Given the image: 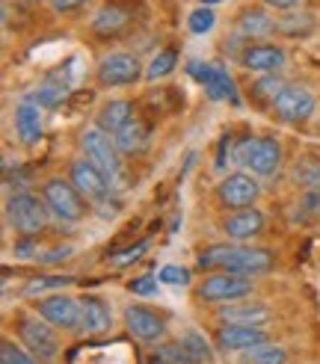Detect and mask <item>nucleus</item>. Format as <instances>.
<instances>
[{
    "label": "nucleus",
    "mask_w": 320,
    "mask_h": 364,
    "mask_svg": "<svg viewBox=\"0 0 320 364\" xmlns=\"http://www.w3.org/2000/svg\"><path fill=\"white\" fill-rule=\"evenodd\" d=\"M267 341V332L261 326H240V323H225L217 332V343L228 353H246L255 350Z\"/></svg>",
    "instance_id": "obj_13"
},
{
    "label": "nucleus",
    "mask_w": 320,
    "mask_h": 364,
    "mask_svg": "<svg viewBox=\"0 0 320 364\" xmlns=\"http://www.w3.org/2000/svg\"><path fill=\"white\" fill-rule=\"evenodd\" d=\"M175 63H178V53H175V50H160L157 57L149 63V68H146V80L166 77L169 71H175Z\"/></svg>",
    "instance_id": "obj_29"
},
{
    "label": "nucleus",
    "mask_w": 320,
    "mask_h": 364,
    "mask_svg": "<svg viewBox=\"0 0 320 364\" xmlns=\"http://www.w3.org/2000/svg\"><path fill=\"white\" fill-rule=\"evenodd\" d=\"M149 364H172V361H166V358H160V355H154Z\"/></svg>",
    "instance_id": "obj_43"
},
{
    "label": "nucleus",
    "mask_w": 320,
    "mask_h": 364,
    "mask_svg": "<svg viewBox=\"0 0 320 364\" xmlns=\"http://www.w3.org/2000/svg\"><path fill=\"white\" fill-rule=\"evenodd\" d=\"M48 213L45 198H36L33 193H15L6 202V220L21 234H39L48 225Z\"/></svg>",
    "instance_id": "obj_2"
},
{
    "label": "nucleus",
    "mask_w": 320,
    "mask_h": 364,
    "mask_svg": "<svg viewBox=\"0 0 320 364\" xmlns=\"http://www.w3.org/2000/svg\"><path fill=\"white\" fill-rule=\"evenodd\" d=\"M178 341H181V347H184V353L190 355V361H193V364H208V361H213V350H210V343H208L199 332H184Z\"/></svg>",
    "instance_id": "obj_25"
},
{
    "label": "nucleus",
    "mask_w": 320,
    "mask_h": 364,
    "mask_svg": "<svg viewBox=\"0 0 320 364\" xmlns=\"http://www.w3.org/2000/svg\"><path fill=\"white\" fill-rule=\"evenodd\" d=\"M210 71H213V63H202V60H193V63H187V75L196 80V83H208V77H210Z\"/></svg>",
    "instance_id": "obj_38"
},
{
    "label": "nucleus",
    "mask_w": 320,
    "mask_h": 364,
    "mask_svg": "<svg viewBox=\"0 0 320 364\" xmlns=\"http://www.w3.org/2000/svg\"><path fill=\"white\" fill-rule=\"evenodd\" d=\"M124 326H128V332L139 341H160L166 332V326L164 320H160L154 311H149L146 305H131V308H124Z\"/></svg>",
    "instance_id": "obj_14"
},
{
    "label": "nucleus",
    "mask_w": 320,
    "mask_h": 364,
    "mask_svg": "<svg viewBox=\"0 0 320 364\" xmlns=\"http://www.w3.org/2000/svg\"><path fill=\"white\" fill-rule=\"evenodd\" d=\"M276 30L284 33V36H306L314 30V18L306 15V12H288L284 18L276 21Z\"/></svg>",
    "instance_id": "obj_27"
},
{
    "label": "nucleus",
    "mask_w": 320,
    "mask_h": 364,
    "mask_svg": "<svg viewBox=\"0 0 320 364\" xmlns=\"http://www.w3.org/2000/svg\"><path fill=\"white\" fill-rule=\"evenodd\" d=\"M98 80L101 86H131L142 77V65L131 53H107L98 63Z\"/></svg>",
    "instance_id": "obj_10"
},
{
    "label": "nucleus",
    "mask_w": 320,
    "mask_h": 364,
    "mask_svg": "<svg viewBox=\"0 0 320 364\" xmlns=\"http://www.w3.org/2000/svg\"><path fill=\"white\" fill-rule=\"evenodd\" d=\"M317 127H320V119H317Z\"/></svg>",
    "instance_id": "obj_44"
},
{
    "label": "nucleus",
    "mask_w": 320,
    "mask_h": 364,
    "mask_svg": "<svg viewBox=\"0 0 320 364\" xmlns=\"http://www.w3.org/2000/svg\"><path fill=\"white\" fill-rule=\"evenodd\" d=\"M202 6H217V4H225V0H199Z\"/></svg>",
    "instance_id": "obj_42"
},
{
    "label": "nucleus",
    "mask_w": 320,
    "mask_h": 364,
    "mask_svg": "<svg viewBox=\"0 0 320 364\" xmlns=\"http://www.w3.org/2000/svg\"><path fill=\"white\" fill-rule=\"evenodd\" d=\"M258 196H261L258 181L252 175H246V172L228 175V178H223V184H220V202L225 208H235V210L252 208L258 202Z\"/></svg>",
    "instance_id": "obj_12"
},
{
    "label": "nucleus",
    "mask_w": 320,
    "mask_h": 364,
    "mask_svg": "<svg viewBox=\"0 0 320 364\" xmlns=\"http://www.w3.org/2000/svg\"><path fill=\"white\" fill-rule=\"evenodd\" d=\"M264 6H273V9H282V12H291L299 6V0H261Z\"/></svg>",
    "instance_id": "obj_40"
},
{
    "label": "nucleus",
    "mask_w": 320,
    "mask_h": 364,
    "mask_svg": "<svg viewBox=\"0 0 320 364\" xmlns=\"http://www.w3.org/2000/svg\"><path fill=\"white\" fill-rule=\"evenodd\" d=\"M18 335H21L27 353H33L45 364H57L60 355V341L50 332V323H39V317H21L18 320Z\"/></svg>",
    "instance_id": "obj_7"
},
{
    "label": "nucleus",
    "mask_w": 320,
    "mask_h": 364,
    "mask_svg": "<svg viewBox=\"0 0 320 364\" xmlns=\"http://www.w3.org/2000/svg\"><path fill=\"white\" fill-rule=\"evenodd\" d=\"M261 228H264V213L255 208H243L223 223L225 237H231V240H249V237H255V234H261Z\"/></svg>",
    "instance_id": "obj_17"
},
{
    "label": "nucleus",
    "mask_w": 320,
    "mask_h": 364,
    "mask_svg": "<svg viewBox=\"0 0 320 364\" xmlns=\"http://www.w3.org/2000/svg\"><path fill=\"white\" fill-rule=\"evenodd\" d=\"M276 30V21L264 9H246L238 18V33L246 39H261V36H270Z\"/></svg>",
    "instance_id": "obj_22"
},
{
    "label": "nucleus",
    "mask_w": 320,
    "mask_h": 364,
    "mask_svg": "<svg viewBox=\"0 0 320 364\" xmlns=\"http://www.w3.org/2000/svg\"><path fill=\"white\" fill-rule=\"evenodd\" d=\"M146 249H149V240H142V243H137V246H128V249L110 255L107 261H110V267H128V264H137L142 255H146Z\"/></svg>",
    "instance_id": "obj_34"
},
{
    "label": "nucleus",
    "mask_w": 320,
    "mask_h": 364,
    "mask_svg": "<svg viewBox=\"0 0 320 364\" xmlns=\"http://www.w3.org/2000/svg\"><path fill=\"white\" fill-rule=\"evenodd\" d=\"M249 290H252V282L240 272H217V276H208L199 284V299L205 302H235L243 299Z\"/></svg>",
    "instance_id": "obj_9"
},
{
    "label": "nucleus",
    "mask_w": 320,
    "mask_h": 364,
    "mask_svg": "<svg viewBox=\"0 0 320 364\" xmlns=\"http://www.w3.org/2000/svg\"><path fill=\"white\" fill-rule=\"evenodd\" d=\"M217 24V15H213V6H196L190 15H187V30L193 36H205L213 30Z\"/></svg>",
    "instance_id": "obj_28"
},
{
    "label": "nucleus",
    "mask_w": 320,
    "mask_h": 364,
    "mask_svg": "<svg viewBox=\"0 0 320 364\" xmlns=\"http://www.w3.org/2000/svg\"><path fill=\"white\" fill-rule=\"evenodd\" d=\"M273 113L288 122V124H297V122H306L311 113H314V95L309 86H299V83H288L276 95L273 101Z\"/></svg>",
    "instance_id": "obj_8"
},
{
    "label": "nucleus",
    "mask_w": 320,
    "mask_h": 364,
    "mask_svg": "<svg viewBox=\"0 0 320 364\" xmlns=\"http://www.w3.org/2000/svg\"><path fill=\"white\" fill-rule=\"evenodd\" d=\"M15 134L24 145H36L42 139V107L33 98H24L15 107Z\"/></svg>",
    "instance_id": "obj_15"
},
{
    "label": "nucleus",
    "mask_w": 320,
    "mask_h": 364,
    "mask_svg": "<svg viewBox=\"0 0 320 364\" xmlns=\"http://www.w3.org/2000/svg\"><path fill=\"white\" fill-rule=\"evenodd\" d=\"M53 12H75L78 6H83L86 0H48Z\"/></svg>",
    "instance_id": "obj_39"
},
{
    "label": "nucleus",
    "mask_w": 320,
    "mask_h": 364,
    "mask_svg": "<svg viewBox=\"0 0 320 364\" xmlns=\"http://www.w3.org/2000/svg\"><path fill=\"white\" fill-rule=\"evenodd\" d=\"M36 308H39V317H42L45 323H50L53 329H63V332L83 329V302L71 299V296H65V294L42 296Z\"/></svg>",
    "instance_id": "obj_6"
},
{
    "label": "nucleus",
    "mask_w": 320,
    "mask_h": 364,
    "mask_svg": "<svg viewBox=\"0 0 320 364\" xmlns=\"http://www.w3.org/2000/svg\"><path fill=\"white\" fill-rule=\"evenodd\" d=\"M223 323H240V326H261L267 323L270 311L264 305H231V308H223Z\"/></svg>",
    "instance_id": "obj_23"
},
{
    "label": "nucleus",
    "mask_w": 320,
    "mask_h": 364,
    "mask_svg": "<svg viewBox=\"0 0 320 364\" xmlns=\"http://www.w3.org/2000/svg\"><path fill=\"white\" fill-rule=\"evenodd\" d=\"M157 279H160V284H169V287H187L190 284V269L178 267V264H166V267H160Z\"/></svg>",
    "instance_id": "obj_32"
},
{
    "label": "nucleus",
    "mask_w": 320,
    "mask_h": 364,
    "mask_svg": "<svg viewBox=\"0 0 320 364\" xmlns=\"http://www.w3.org/2000/svg\"><path fill=\"white\" fill-rule=\"evenodd\" d=\"M80 149H83V157L89 163H95L110 181L119 178L122 163H119V149L110 139V134H104L101 127H89V131H83V136H80Z\"/></svg>",
    "instance_id": "obj_5"
},
{
    "label": "nucleus",
    "mask_w": 320,
    "mask_h": 364,
    "mask_svg": "<svg viewBox=\"0 0 320 364\" xmlns=\"http://www.w3.org/2000/svg\"><path fill=\"white\" fill-rule=\"evenodd\" d=\"M71 282H75L71 276H39V279H33V282L27 284L24 294H27V296H39V294H45V290H60V287H65V284H71Z\"/></svg>",
    "instance_id": "obj_30"
},
{
    "label": "nucleus",
    "mask_w": 320,
    "mask_h": 364,
    "mask_svg": "<svg viewBox=\"0 0 320 364\" xmlns=\"http://www.w3.org/2000/svg\"><path fill=\"white\" fill-rule=\"evenodd\" d=\"M0 364H39L33 353H24L21 347H15L12 341H4V347H0Z\"/></svg>",
    "instance_id": "obj_33"
},
{
    "label": "nucleus",
    "mask_w": 320,
    "mask_h": 364,
    "mask_svg": "<svg viewBox=\"0 0 320 364\" xmlns=\"http://www.w3.org/2000/svg\"><path fill=\"white\" fill-rule=\"evenodd\" d=\"M154 355H160V358H166V361H172V364H193L190 361V355L184 353V347H181V341H175V343H164Z\"/></svg>",
    "instance_id": "obj_36"
},
{
    "label": "nucleus",
    "mask_w": 320,
    "mask_h": 364,
    "mask_svg": "<svg viewBox=\"0 0 320 364\" xmlns=\"http://www.w3.org/2000/svg\"><path fill=\"white\" fill-rule=\"evenodd\" d=\"M113 142H116V149H119L122 154H139V151L149 149V131H146V124H142L139 119H131V122L113 136Z\"/></svg>",
    "instance_id": "obj_19"
},
{
    "label": "nucleus",
    "mask_w": 320,
    "mask_h": 364,
    "mask_svg": "<svg viewBox=\"0 0 320 364\" xmlns=\"http://www.w3.org/2000/svg\"><path fill=\"white\" fill-rule=\"evenodd\" d=\"M131 119H134V110H131V104H128V101H110V104H104V107H101V113H98V127H101L104 134L116 136Z\"/></svg>",
    "instance_id": "obj_20"
},
{
    "label": "nucleus",
    "mask_w": 320,
    "mask_h": 364,
    "mask_svg": "<svg viewBox=\"0 0 320 364\" xmlns=\"http://www.w3.org/2000/svg\"><path fill=\"white\" fill-rule=\"evenodd\" d=\"M238 163L246 169H252V175H273L282 163V145L273 136H261V139H243L238 149Z\"/></svg>",
    "instance_id": "obj_4"
},
{
    "label": "nucleus",
    "mask_w": 320,
    "mask_h": 364,
    "mask_svg": "<svg viewBox=\"0 0 320 364\" xmlns=\"http://www.w3.org/2000/svg\"><path fill=\"white\" fill-rule=\"evenodd\" d=\"M284 86H288V83H282L279 77L267 75L264 80H258V83H255V95H258V101H270V104H273V101H276V95L282 92Z\"/></svg>",
    "instance_id": "obj_35"
},
{
    "label": "nucleus",
    "mask_w": 320,
    "mask_h": 364,
    "mask_svg": "<svg viewBox=\"0 0 320 364\" xmlns=\"http://www.w3.org/2000/svg\"><path fill=\"white\" fill-rule=\"evenodd\" d=\"M231 149V136L228 139H223V145H220V157H217V169H225V151Z\"/></svg>",
    "instance_id": "obj_41"
},
{
    "label": "nucleus",
    "mask_w": 320,
    "mask_h": 364,
    "mask_svg": "<svg viewBox=\"0 0 320 364\" xmlns=\"http://www.w3.org/2000/svg\"><path fill=\"white\" fill-rule=\"evenodd\" d=\"M240 63L249 71H258V75H273L276 68L284 65V50L276 45H252L240 53Z\"/></svg>",
    "instance_id": "obj_16"
},
{
    "label": "nucleus",
    "mask_w": 320,
    "mask_h": 364,
    "mask_svg": "<svg viewBox=\"0 0 320 364\" xmlns=\"http://www.w3.org/2000/svg\"><path fill=\"white\" fill-rule=\"evenodd\" d=\"M71 184L78 187V193L86 202H104L110 196V178H107L95 163H89L86 157L71 163Z\"/></svg>",
    "instance_id": "obj_11"
},
{
    "label": "nucleus",
    "mask_w": 320,
    "mask_h": 364,
    "mask_svg": "<svg viewBox=\"0 0 320 364\" xmlns=\"http://www.w3.org/2000/svg\"><path fill=\"white\" fill-rule=\"evenodd\" d=\"M273 252L258 246H240V243H217L199 252V267L213 269L220 267L223 272H240V276H255V272L270 269Z\"/></svg>",
    "instance_id": "obj_1"
},
{
    "label": "nucleus",
    "mask_w": 320,
    "mask_h": 364,
    "mask_svg": "<svg viewBox=\"0 0 320 364\" xmlns=\"http://www.w3.org/2000/svg\"><path fill=\"white\" fill-rule=\"evenodd\" d=\"M205 92L210 101H231V104H240V95H238V86L231 80V75L223 68V65H213L210 77L205 83Z\"/></svg>",
    "instance_id": "obj_21"
},
{
    "label": "nucleus",
    "mask_w": 320,
    "mask_h": 364,
    "mask_svg": "<svg viewBox=\"0 0 320 364\" xmlns=\"http://www.w3.org/2000/svg\"><path fill=\"white\" fill-rule=\"evenodd\" d=\"M42 198H45L48 210L63 223H78V220H83V213H86L83 196L78 193L75 184H68V181H63V178H50L48 184L42 187Z\"/></svg>",
    "instance_id": "obj_3"
},
{
    "label": "nucleus",
    "mask_w": 320,
    "mask_h": 364,
    "mask_svg": "<svg viewBox=\"0 0 320 364\" xmlns=\"http://www.w3.org/2000/svg\"><path fill=\"white\" fill-rule=\"evenodd\" d=\"M65 95H68V83L60 80V77H50L48 83H42L39 89H36L33 101L39 104V107H57V104L65 101Z\"/></svg>",
    "instance_id": "obj_26"
},
{
    "label": "nucleus",
    "mask_w": 320,
    "mask_h": 364,
    "mask_svg": "<svg viewBox=\"0 0 320 364\" xmlns=\"http://www.w3.org/2000/svg\"><path fill=\"white\" fill-rule=\"evenodd\" d=\"M157 276H139V279H134L128 287H131V294H137V296H154L157 294Z\"/></svg>",
    "instance_id": "obj_37"
},
{
    "label": "nucleus",
    "mask_w": 320,
    "mask_h": 364,
    "mask_svg": "<svg viewBox=\"0 0 320 364\" xmlns=\"http://www.w3.org/2000/svg\"><path fill=\"white\" fill-rule=\"evenodd\" d=\"M83 332L86 335H107L113 326V314L110 305L101 296H83Z\"/></svg>",
    "instance_id": "obj_18"
},
{
    "label": "nucleus",
    "mask_w": 320,
    "mask_h": 364,
    "mask_svg": "<svg viewBox=\"0 0 320 364\" xmlns=\"http://www.w3.org/2000/svg\"><path fill=\"white\" fill-rule=\"evenodd\" d=\"M124 27H128V15L119 6H101L92 18V30L98 36H119Z\"/></svg>",
    "instance_id": "obj_24"
},
{
    "label": "nucleus",
    "mask_w": 320,
    "mask_h": 364,
    "mask_svg": "<svg viewBox=\"0 0 320 364\" xmlns=\"http://www.w3.org/2000/svg\"><path fill=\"white\" fill-rule=\"evenodd\" d=\"M243 361L246 364H282L284 361V350H279V347H255V350H246V355H243Z\"/></svg>",
    "instance_id": "obj_31"
}]
</instances>
